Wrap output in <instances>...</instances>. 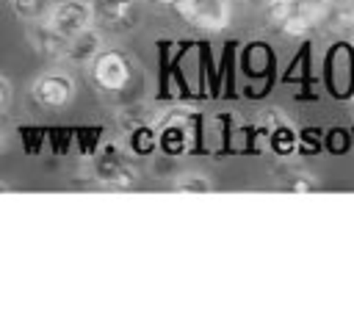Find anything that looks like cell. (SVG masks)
<instances>
[{
  "label": "cell",
  "mask_w": 354,
  "mask_h": 332,
  "mask_svg": "<svg viewBox=\"0 0 354 332\" xmlns=\"http://www.w3.org/2000/svg\"><path fill=\"white\" fill-rule=\"evenodd\" d=\"M94 28L105 33H127L138 22V0H88Z\"/></svg>",
  "instance_id": "cell-5"
},
{
  "label": "cell",
  "mask_w": 354,
  "mask_h": 332,
  "mask_svg": "<svg viewBox=\"0 0 354 332\" xmlns=\"http://www.w3.org/2000/svg\"><path fill=\"white\" fill-rule=\"evenodd\" d=\"M100 50H102V33H100V28L91 25L88 30H83V33L66 39V53H64V58H66V61H77V64H88Z\"/></svg>",
  "instance_id": "cell-7"
},
{
  "label": "cell",
  "mask_w": 354,
  "mask_h": 332,
  "mask_svg": "<svg viewBox=\"0 0 354 332\" xmlns=\"http://www.w3.org/2000/svg\"><path fill=\"white\" fill-rule=\"evenodd\" d=\"M271 147H274L279 155H290L293 147H296V133H293V127L285 124V122H279V124L271 130Z\"/></svg>",
  "instance_id": "cell-11"
},
{
  "label": "cell",
  "mask_w": 354,
  "mask_h": 332,
  "mask_svg": "<svg viewBox=\"0 0 354 332\" xmlns=\"http://www.w3.org/2000/svg\"><path fill=\"white\" fill-rule=\"evenodd\" d=\"M8 100H11V86L6 77H0V113L8 108Z\"/></svg>",
  "instance_id": "cell-13"
},
{
  "label": "cell",
  "mask_w": 354,
  "mask_h": 332,
  "mask_svg": "<svg viewBox=\"0 0 354 332\" xmlns=\"http://www.w3.org/2000/svg\"><path fill=\"white\" fill-rule=\"evenodd\" d=\"M152 3H155V6H163V8H171L174 0H152Z\"/></svg>",
  "instance_id": "cell-14"
},
{
  "label": "cell",
  "mask_w": 354,
  "mask_h": 332,
  "mask_svg": "<svg viewBox=\"0 0 354 332\" xmlns=\"http://www.w3.org/2000/svg\"><path fill=\"white\" fill-rule=\"evenodd\" d=\"M41 22L61 39H72V36H77L94 25L88 0H61L50 8V14Z\"/></svg>",
  "instance_id": "cell-4"
},
{
  "label": "cell",
  "mask_w": 354,
  "mask_h": 332,
  "mask_svg": "<svg viewBox=\"0 0 354 332\" xmlns=\"http://www.w3.org/2000/svg\"><path fill=\"white\" fill-rule=\"evenodd\" d=\"M75 97H77V80L64 69H47L30 86V100L44 111H64L75 102Z\"/></svg>",
  "instance_id": "cell-2"
},
{
  "label": "cell",
  "mask_w": 354,
  "mask_h": 332,
  "mask_svg": "<svg viewBox=\"0 0 354 332\" xmlns=\"http://www.w3.org/2000/svg\"><path fill=\"white\" fill-rule=\"evenodd\" d=\"M3 149H6V138H3V133H0V155H3Z\"/></svg>",
  "instance_id": "cell-15"
},
{
  "label": "cell",
  "mask_w": 354,
  "mask_h": 332,
  "mask_svg": "<svg viewBox=\"0 0 354 332\" xmlns=\"http://www.w3.org/2000/svg\"><path fill=\"white\" fill-rule=\"evenodd\" d=\"M185 127L183 124H166L163 133H160V147L169 152V155H177L185 149Z\"/></svg>",
  "instance_id": "cell-10"
},
{
  "label": "cell",
  "mask_w": 354,
  "mask_h": 332,
  "mask_svg": "<svg viewBox=\"0 0 354 332\" xmlns=\"http://www.w3.org/2000/svg\"><path fill=\"white\" fill-rule=\"evenodd\" d=\"M53 8V0H11V11L22 22H41Z\"/></svg>",
  "instance_id": "cell-8"
},
{
  "label": "cell",
  "mask_w": 354,
  "mask_h": 332,
  "mask_svg": "<svg viewBox=\"0 0 354 332\" xmlns=\"http://www.w3.org/2000/svg\"><path fill=\"white\" fill-rule=\"evenodd\" d=\"M171 8L185 25L207 33L230 28V19H232L230 0H174Z\"/></svg>",
  "instance_id": "cell-3"
},
{
  "label": "cell",
  "mask_w": 354,
  "mask_h": 332,
  "mask_svg": "<svg viewBox=\"0 0 354 332\" xmlns=\"http://www.w3.org/2000/svg\"><path fill=\"white\" fill-rule=\"evenodd\" d=\"M94 174H97V180L100 183H105L108 188H133L136 185V180H138V174H136V169L119 155V152H113V149H105L97 160H94Z\"/></svg>",
  "instance_id": "cell-6"
},
{
  "label": "cell",
  "mask_w": 354,
  "mask_h": 332,
  "mask_svg": "<svg viewBox=\"0 0 354 332\" xmlns=\"http://www.w3.org/2000/svg\"><path fill=\"white\" fill-rule=\"evenodd\" d=\"M296 6H299V0H268V3H266V14H268L271 22L282 25V22L296 11Z\"/></svg>",
  "instance_id": "cell-12"
},
{
  "label": "cell",
  "mask_w": 354,
  "mask_h": 332,
  "mask_svg": "<svg viewBox=\"0 0 354 332\" xmlns=\"http://www.w3.org/2000/svg\"><path fill=\"white\" fill-rule=\"evenodd\" d=\"M88 77L102 94H124L136 83V64L124 50L102 47L88 61Z\"/></svg>",
  "instance_id": "cell-1"
},
{
  "label": "cell",
  "mask_w": 354,
  "mask_h": 332,
  "mask_svg": "<svg viewBox=\"0 0 354 332\" xmlns=\"http://www.w3.org/2000/svg\"><path fill=\"white\" fill-rule=\"evenodd\" d=\"M171 188L180 194H207V191H213V183L199 172H185V174L174 177Z\"/></svg>",
  "instance_id": "cell-9"
}]
</instances>
